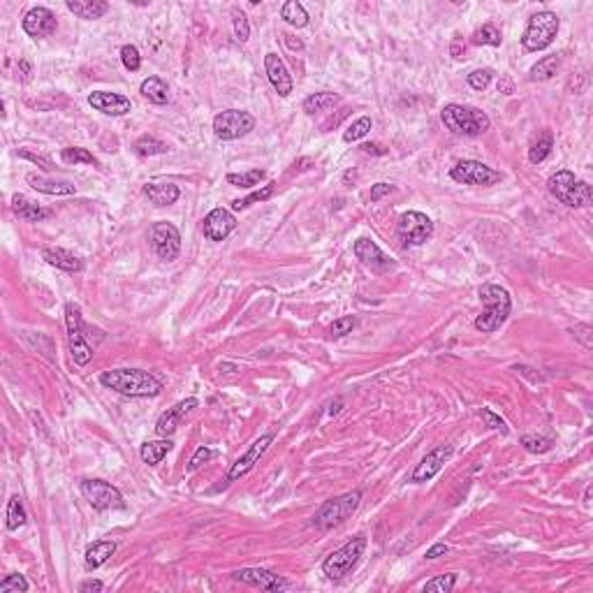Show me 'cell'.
I'll use <instances>...</instances> for the list:
<instances>
[{
	"mask_svg": "<svg viewBox=\"0 0 593 593\" xmlns=\"http://www.w3.org/2000/svg\"><path fill=\"white\" fill-rule=\"evenodd\" d=\"M100 382L116 394L130 396V399H144V396H158L162 392V380L144 369H112L100 373Z\"/></svg>",
	"mask_w": 593,
	"mask_h": 593,
	"instance_id": "6da1fadb",
	"label": "cell"
},
{
	"mask_svg": "<svg viewBox=\"0 0 593 593\" xmlns=\"http://www.w3.org/2000/svg\"><path fill=\"white\" fill-rule=\"evenodd\" d=\"M478 294H480L482 304H485V311H482V315L475 318V327L485 334L501 330V327L505 325V320H508V315H510V311H512L510 292L501 285L487 283V285L480 287Z\"/></svg>",
	"mask_w": 593,
	"mask_h": 593,
	"instance_id": "7a4b0ae2",
	"label": "cell"
},
{
	"mask_svg": "<svg viewBox=\"0 0 593 593\" xmlns=\"http://www.w3.org/2000/svg\"><path fill=\"white\" fill-rule=\"evenodd\" d=\"M441 119L445 123V128L455 135H466V137H475L487 132L491 121L489 116L478 107H468V105H445L441 112Z\"/></svg>",
	"mask_w": 593,
	"mask_h": 593,
	"instance_id": "3957f363",
	"label": "cell"
},
{
	"mask_svg": "<svg viewBox=\"0 0 593 593\" xmlns=\"http://www.w3.org/2000/svg\"><path fill=\"white\" fill-rule=\"evenodd\" d=\"M547 188L549 193L556 197L561 204L573 207V209H582L591 204V185L587 181H580L575 178L573 171L568 169H559L556 174H552L547 178Z\"/></svg>",
	"mask_w": 593,
	"mask_h": 593,
	"instance_id": "277c9868",
	"label": "cell"
},
{
	"mask_svg": "<svg viewBox=\"0 0 593 593\" xmlns=\"http://www.w3.org/2000/svg\"><path fill=\"white\" fill-rule=\"evenodd\" d=\"M360 503H362V491L360 489L348 491V494L337 496V498H330V501H325L322 505H320V510L315 512L313 526L320 528V530H330L334 526H339L357 508H360Z\"/></svg>",
	"mask_w": 593,
	"mask_h": 593,
	"instance_id": "5b68a950",
	"label": "cell"
},
{
	"mask_svg": "<svg viewBox=\"0 0 593 593\" xmlns=\"http://www.w3.org/2000/svg\"><path fill=\"white\" fill-rule=\"evenodd\" d=\"M364 549H366V535L364 533L355 535L353 540L343 545L341 549L332 552L330 556L322 561V573L334 582L343 580V577L360 563V559L364 556Z\"/></svg>",
	"mask_w": 593,
	"mask_h": 593,
	"instance_id": "8992f818",
	"label": "cell"
},
{
	"mask_svg": "<svg viewBox=\"0 0 593 593\" xmlns=\"http://www.w3.org/2000/svg\"><path fill=\"white\" fill-rule=\"evenodd\" d=\"M559 26H561L559 17L554 12H549V10L533 14V17L528 19L524 37H521V44H524V49L526 51H542V49H547V46L554 40H556Z\"/></svg>",
	"mask_w": 593,
	"mask_h": 593,
	"instance_id": "52a82bcc",
	"label": "cell"
},
{
	"mask_svg": "<svg viewBox=\"0 0 593 593\" xmlns=\"http://www.w3.org/2000/svg\"><path fill=\"white\" fill-rule=\"evenodd\" d=\"M65 327H67V343H70V355H72L74 364L86 366L93 360V346L86 339L84 330V318L82 308L77 304H65Z\"/></svg>",
	"mask_w": 593,
	"mask_h": 593,
	"instance_id": "ba28073f",
	"label": "cell"
},
{
	"mask_svg": "<svg viewBox=\"0 0 593 593\" xmlns=\"http://www.w3.org/2000/svg\"><path fill=\"white\" fill-rule=\"evenodd\" d=\"M82 496L89 501L93 510L105 512V510H121L126 508L123 494L114 485H109L105 480H82Z\"/></svg>",
	"mask_w": 593,
	"mask_h": 593,
	"instance_id": "9c48e42d",
	"label": "cell"
},
{
	"mask_svg": "<svg viewBox=\"0 0 593 593\" xmlns=\"http://www.w3.org/2000/svg\"><path fill=\"white\" fill-rule=\"evenodd\" d=\"M251 130H255V116L241 109H225L214 119V135L223 142L246 137Z\"/></svg>",
	"mask_w": 593,
	"mask_h": 593,
	"instance_id": "30bf717a",
	"label": "cell"
},
{
	"mask_svg": "<svg viewBox=\"0 0 593 593\" xmlns=\"http://www.w3.org/2000/svg\"><path fill=\"white\" fill-rule=\"evenodd\" d=\"M450 176L457 183L464 185H494L503 178V174L494 167L485 165L480 160H459L455 167L450 169Z\"/></svg>",
	"mask_w": 593,
	"mask_h": 593,
	"instance_id": "8fae6325",
	"label": "cell"
},
{
	"mask_svg": "<svg viewBox=\"0 0 593 593\" xmlns=\"http://www.w3.org/2000/svg\"><path fill=\"white\" fill-rule=\"evenodd\" d=\"M399 239L405 246H422L434 237L431 218L422 211H405L399 218Z\"/></svg>",
	"mask_w": 593,
	"mask_h": 593,
	"instance_id": "7c38bea8",
	"label": "cell"
},
{
	"mask_svg": "<svg viewBox=\"0 0 593 593\" xmlns=\"http://www.w3.org/2000/svg\"><path fill=\"white\" fill-rule=\"evenodd\" d=\"M151 244L153 251L160 260L165 262H174L178 253H181V232H178L174 225L167 221L153 223L151 228Z\"/></svg>",
	"mask_w": 593,
	"mask_h": 593,
	"instance_id": "4fadbf2b",
	"label": "cell"
},
{
	"mask_svg": "<svg viewBox=\"0 0 593 593\" xmlns=\"http://www.w3.org/2000/svg\"><path fill=\"white\" fill-rule=\"evenodd\" d=\"M353 253H355L357 260L364 264V267H369V269L373 271V274H387V271L394 269V260H392V257L382 253L376 241H371V239H366V237H362V239L355 241Z\"/></svg>",
	"mask_w": 593,
	"mask_h": 593,
	"instance_id": "5bb4252c",
	"label": "cell"
},
{
	"mask_svg": "<svg viewBox=\"0 0 593 593\" xmlns=\"http://www.w3.org/2000/svg\"><path fill=\"white\" fill-rule=\"evenodd\" d=\"M455 455V450H452V445H438V448H434L429 455L422 459V462L417 464V468L412 471L410 475V482H415V485H422V482H429L431 478H436L441 471L445 462H450V457Z\"/></svg>",
	"mask_w": 593,
	"mask_h": 593,
	"instance_id": "9a60e30c",
	"label": "cell"
},
{
	"mask_svg": "<svg viewBox=\"0 0 593 593\" xmlns=\"http://www.w3.org/2000/svg\"><path fill=\"white\" fill-rule=\"evenodd\" d=\"M271 443H274V434H264L257 441H253L251 448H248L244 455H241L237 462L232 464L230 473H228V482H237V480L244 478L246 473H251V468L257 462H260V457L264 455V452H267V448H269Z\"/></svg>",
	"mask_w": 593,
	"mask_h": 593,
	"instance_id": "2e32d148",
	"label": "cell"
},
{
	"mask_svg": "<svg viewBox=\"0 0 593 593\" xmlns=\"http://www.w3.org/2000/svg\"><path fill=\"white\" fill-rule=\"evenodd\" d=\"M232 580L251 584V587H260L262 591H283L290 587L287 580L271 571H264V568H241V571L232 573Z\"/></svg>",
	"mask_w": 593,
	"mask_h": 593,
	"instance_id": "e0dca14e",
	"label": "cell"
},
{
	"mask_svg": "<svg viewBox=\"0 0 593 593\" xmlns=\"http://www.w3.org/2000/svg\"><path fill=\"white\" fill-rule=\"evenodd\" d=\"M234 228H237V218L223 207H216L214 211H209L204 223H202V232L209 241H225L234 232Z\"/></svg>",
	"mask_w": 593,
	"mask_h": 593,
	"instance_id": "ac0fdd59",
	"label": "cell"
},
{
	"mask_svg": "<svg viewBox=\"0 0 593 593\" xmlns=\"http://www.w3.org/2000/svg\"><path fill=\"white\" fill-rule=\"evenodd\" d=\"M21 26L30 37H46V35L56 33L58 23L51 10H46V7H30V10L23 14Z\"/></svg>",
	"mask_w": 593,
	"mask_h": 593,
	"instance_id": "d6986e66",
	"label": "cell"
},
{
	"mask_svg": "<svg viewBox=\"0 0 593 593\" xmlns=\"http://www.w3.org/2000/svg\"><path fill=\"white\" fill-rule=\"evenodd\" d=\"M264 72H267L269 84L274 86V91L278 93L280 98H287V96H290L292 89H294L292 74L287 72L283 58H280L278 53H267V56H264Z\"/></svg>",
	"mask_w": 593,
	"mask_h": 593,
	"instance_id": "ffe728a7",
	"label": "cell"
},
{
	"mask_svg": "<svg viewBox=\"0 0 593 593\" xmlns=\"http://www.w3.org/2000/svg\"><path fill=\"white\" fill-rule=\"evenodd\" d=\"M200 405V401L195 399V396H190V399H183V401H178L174 408H169L167 412H162L160 419L155 422V434L162 436V438H167V436H171L178 429V424H181V419L188 415L190 410H195Z\"/></svg>",
	"mask_w": 593,
	"mask_h": 593,
	"instance_id": "44dd1931",
	"label": "cell"
},
{
	"mask_svg": "<svg viewBox=\"0 0 593 593\" xmlns=\"http://www.w3.org/2000/svg\"><path fill=\"white\" fill-rule=\"evenodd\" d=\"M89 105L96 112H103L107 116H126L130 112V100L119 93H109V91H93L89 96Z\"/></svg>",
	"mask_w": 593,
	"mask_h": 593,
	"instance_id": "7402d4cb",
	"label": "cell"
},
{
	"mask_svg": "<svg viewBox=\"0 0 593 593\" xmlns=\"http://www.w3.org/2000/svg\"><path fill=\"white\" fill-rule=\"evenodd\" d=\"M42 260L51 267H56L60 271H67V274H79L84 269L82 257H77L74 253L65 251V248H44L42 251Z\"/></svg>",
	"mask_w": 593,
	"mask_h": 593,
	"instance_id": "603a6c76",
	"label": "cell"
},
{
	"mask_svg": "<svg viewBox=\"0 0 593 593\" xmlns=\"http://www.w3.org/2000/svg\"><path fill=\"white\" fill-rule=\"evenodd\" d=\"M12 211L17 214L21 221H28V223H37V221H44V218H49L51 214L42 209L37 202L28 200L26 195H14L12 197Z\"/></svg>",
	"mask_w": 593,
	"mask_h": 593,
	"instance_id": "cb8c5ba5",
	"label": "cell"
},
{
	"mask_svg": "<svg viewBox=\"0 0 593 593\" xmlns=\"http://www.w3.org/2000/svg\"><path fill=\"white\" fill-rule=\"evenodd\" d=\"M144 195L155 207H169L181 197V190H178L174 183H146Z\"/></svg>",
	"mask_w": 593,
	"mask_h": 593,
	"instance_id": "d4e9b609",
	"label": "cell"
},
{
	"mask_svg": "<svg viewBox=\"0 0 593 593\" xmlns=\"http://www.w3.org/2000/svg\"><path fill=\"white\" fill-rule=\"evenodd\" d=\"M28 185L37 193H44V195H74L77 188L74 183L70 181H51V178H44L40 174H28L26 176Z\"/></svg>",
	"mask_w": 593,
	"mask_h": 593,
	"instance_id": "484cf974",
	"label": "cell"
},
{
	"mask_svg": "<svg viewBox=\"0 0 593 593\" xmlns=\"http://www.w3.org/2000/svg\"><path fill=\"white\" fill-rule=\"evenodd\" d=\"M114 552H116V542L96 540L93 545H89V549H86V568H89V571H98L100 566H105L107 561L114 556Z\"/></svg>",
	"mask_w": 593,
	"mask_h": 593,
	"instance_id": "4316f807",
	"label": "cell"
},
{
	"mask_svg": "<svg viewBox=\"0 0 593 593\" xmlns=\"http://www.w3.org/2000/svg\"><path fill=\"white\" fill-rule=\"evenodd\" d=\"M67 10L79 19H100L107 14L109 5L105 0H67Z\"/></svg>",
	"mask_w": 593,
	"mask_h": 593,
	"instance_id": "83f0119b",
	"label": "cell"
},
{
	"mask_svg": "<svg viewBox=\"0 0 593 593\" xmlns=\"http://www.w3.org/2000/svg\"><path fill=\"white\" fill-rule=\"evenodd\" d=\"M139 93L153 105H167L169 100V89L160 77H148V79H144L142 86H139Z\"/></svg>",
	"mask_w": 593,
	"mask_h": 593,
	"instance_id": "f1b7e54d",
	"label": "cell"
},
{
	"mask_svg": "<svg viewBox=\"0 0 593 593\" xmlns=\"http://www.w3.org/2000/svg\"><path fill=\"white\" fill-rule=\"evenodd\" d=\"M171 450V441H148L142 445V450H139V457H142V462L148 466H158L162 459L167 457V452Z\"/></svg>",
	"mask_w": 593,
	"mask_h": 593,
	"instance_id": "f546056e",
	"label": "cell"
},
{
	"mask_svg": "<svg viewBox=\"0 0 593 593\" xmlns=\"http://www.w3.org/2000/svg\"><path fill=\"white\" fill-rule=\"evenodd\" d=\"M552 148H554V137H552V132L549 130H545L540 132L533 142H530V148H528V160L533 162V165H540L542 160H547L549 158V153H552Z\"/></svg>",
	"mask_w": 593,
	"mask_h": 593,
	"instance_id": "4dcf8cb0",
	"label": "cell"
},
{
	"mask_svg": "<svg viewBox=\"0 0 593 593\" xmlns=\"http://www.w3.org/2000/svg\"><path fill=\"white\" fill-rule=\"evenodd\" d=\"M339 96L337 93H313V96H308L306 100H304V112L306 114H318V112H327V109H332L334 105H339Z\"/></svg>",
	"mask_w": 593,
	"mask_h": 593,
	"instance_id": "1f68e13d",
	"label": "cell"
},
{
	"mask_svg": "<svg viewBox=\"0 0 593 593\" xmlns=\"http://www.w3.org/2000/svg\"><path fill=\"white\" fill-rule=\"evenodd\" d=\"M280 19H285L294 28H304L308 23V12L304 10V5L296 3V0H287V3L280 7Z\"/></svg>",
	"mask_w": 593,
	"mask_h": 593,
	"instance_id": "d6a6232c",
	"label": "cell"
},
{
	"mask_svg": "<svg viewBox=\"0 0 593 593\" xmlns=\"http://www.w3.org/2000/svg\"><path fill=\"white\" fill-rule=\"evenodd\" d=\"M559 65H561L559 56H545L542 60H537V63L530 67V79L533 82H547L556 74Z\"/></svg>",
	"mask_w": 593,
	"mask_h": 593,
	"instance_id": "836d02e7",
	"label": "cell"
},
{
	"mask_svg": "<svg viewBox=\"0 0 593 593\" xmlns=\"http://www.w3.org/2000/svg\"><path fill=\"white\" fill-rule=\"evenodd\" d=\"M26 508H23V501L21 496H12L10 503H7V528L10 530H17L26 524Z\"/></svg>",
	"mask_w": 593,
	"mask_h": 593,
	"instance_id": "e575fe53",
	"label": "cell"
},
{
	"mask_svg": "<svg viewBox=\"0 0 593 593\" xmlns=\"http://www.w3.org/2000/svg\"><path fill=\"white\" fill-rule=\"evenodd\" d=\"M132 148H135V153L137 155H160V153H167V144L165 142H160V139H155L151 135H144V137H139L135 144H132Z\"/></svg>",
	"mask_w": 593,
	"mask_h": 593,
	"instance_id": "d590c367",
	"label": "cell"
},
{
	"mask_svg": "<svg viewBox=\"0 0 593 593\" xmlns=\"http://www.w3.org/2000/svg\"><path fill=\"white\" fill-rule=\"evenodd\" d=\"M60 158H63L65 165H79V162H84V165H98L96 155H93L91 151H86V148H79V146L63 148Z\"/></svg>",
	"mask_w": 593,
	"mask_h": 593,
	"instance_id": "8d00e7d4",
	"label": "cell"
},
{
	"mask_svg": "<svg viewBox=\"0 0 593 593\" xmlns=\"http://www.w3.org/2000/svg\"><path fill=\"white\" fill-rule=\"evenodd\" d=\"M501 30H498L494 23H485L482 28H478L473 33V42L475 44H487V46H501Z\"/></svg>",
	"mask_w": 593,
	"mask_h": 593,
	"instance_id": "74e56055",
	"label": "cell"
},
{
	"mask_svg": "<svg viewBox=\"0 0 593 593\" xmlns=\"http://www.w3.org/2000/svg\"><path fill=\"white\" fill-rule=\"evenodd\" d=\"M264 178V169H251L241 171V174H228V183L237 185V188H255Z\"/></svg>",
	"mask_w": 593,
	"mask_h": 593,
	"instance_id": "f35d334b",
	"label": "cell"
},
{
	"mask_svg": "<svg viewBox=\"0 0 593 593\" xmlns=\"http://www.w3.org/2000/svg\"><path fill=\"white\" fill-rule=\"evenodd\" d=\"M371 126H373V121L369 119V116H360L357 121H353V126L343 132V142L350 144V142H357V139L366 137L371 132Z\"/></svg>",
	"mask_w": 593,
	"mask_h": 593,
	"instance_id": "ab89813d",
	"label": "cell"
},
{
	"mask_svg": "<svg viewBox=\"0 0 593 593\" xmlns=\"http://www.w3.org/2000/svg\"><path fill=\"white\" fill-rule=\"evenodd\" d=\"M274 188H276V183H267L262 190H255V193L248 195V197L237 200V202H234V204H232V209H234V211H241V209H248L251 204H255V202H264V200H269L271 195H274Z\"/></svg>",
	"mask_w": 593,
	"mask_h": 593,
	"instance_id": "60d3db41",
	"label": "cell"
},
{
	"mask_svg": "<svg viewBox=\"0 0 593 593\" xmlns=\"http://www.w3.org/2000/svg\"><path fill=\"white\" fill-rule=\"evenodd\" d=\"M528 452H533V455H545V452L552 450L554 441L552 438H545V436H521L519 441Z\"/></svg>",
	"mask_w": 593,
	"mask_h": 593,
	"instance_id": "b9f144b4",
	"label": "cell"
},
{
	"mask_svg": "<svg viewBox=\"0 0 593 593\" xmlns=\"http://www.w3.org/2000/svg\"><path fill=\"white\" fill-rule=\"evenodd\" d=\"M455 584H457V573H448V575L436 577V580H429L422 589L424 591H436V593H450L452 589H455Z\"/></svg>",
	"mask_w": 593,
	"mask_h": 593,
	"instance_id": "7bdbcfd3",
	"label": "cell"
},
{
	"mask_svg": "<svg viewBox=\"0 0 593 593\" xmlns=\"http://www.w3.org/2000/svg\"><path fill=\"white\" fill-rule=\"evenodd\" d=\"M491 79H494V70H489V67L473 70V72L468 74V86H471L473 91H485L491 84Z\"/></svg>",
	"mask_w": 593,
	"mask_h": 593,
	"instance_id": "ee69618b",
	"label": "cell"
},
{
	"mask_svg": "<svg viewBox=\"0 0 593 593\" xmlns=\"http://www.w3.org/2000/svg\"><path fill=\"white\" fill-rule=\"evenodd\" d=\"M121 60H123V65H126V70H130V72H137L139 67H142V56H139V49L135 44H126L121 49Z\"/></svg>",
	"mask_w": 593,
	"mask_h": 593,
	"instance_id": "f6af8a7d",
	"label": "cell"
},
{
	"mask_svg": "<svg viewBox=\"0 0 593 593\" xmlns=\"http://www.w3.org/2000/svg\"><path fill=\"white\" fill-rule=\"evenodd\" d=\"M232 21H234V35H237L239 42H248V37H251V26H248V19L244 12L234 10L232 12Z\"/></svg>",
	"mask_w": 593,
	"mask_h": 593,
	"instance_id": "bcb514c9",
	"label": "cell"
},
{
	"mask_svg": "<svg viewBox=\"0 0 593 593\" xmlns=\"http://www.w3.org/2000/svg\"><path fill=\"white\" fill-rule=\"evenodd\" d=\"M355 325H357V320L353 315H343L339 320H334V325L330 327V334L334 339H341V337H346V334L353 332Z\"/></svg>",
	"mask_w": 593,
	"mask_h": 593,
	"instance_id": "7dc6e473",
	"label": "cell"
},
{
	"mask_svg": "<svg viewBox=\"0 0 593 593\" xmlns=\"http://www.w3.org/2000/svg\"><path fill=\"white\" fill-rule=\"evenodd\" d=\"M30 589V584L26 582V577L23 575H7L3 582H0V591L3 593H10V591H28Z\"/></svg>",
	"mask_w": 593,
	"mask_h": 593,
	"instance_id": "c3c4849f",
	"label": "cell"
},
{
	"mask_svg": "<svg viewBox=\"0 0 593 593\" xmlns=\"http://www.w3.org/2000/svg\"><path fill=\"white\" fill-rule=\"evenodd\" d=\"M214 455H216V452H214V450H209L207 445H202V448H197V452H195L193 459L188 462V473L197 471V468H202L207 462H211Z\"/></svg>",
	"mask_w": 593,
	"mask_h": 593,
	"instance_id": "681fc988",
	"label": "cell"
},
{
	"mask_svg": "<svg viewBox=\"0 0 593 593\" xmlns=\"http://www.w3.org/2000/svg\"><path fill=\"white\" fill-rule=\"evenodd\" d=\"M480 415H482V419H485V422H487V426H489V429H498V431H501V434H508V424H505L503 419L498 417L494 410L482 408Z\"/></svg>",
	"mask_w": 593,
	"mask_h": 593,
	"instance_id": "f907efd6",
	"label": "cell"
},
{
	"mask_svg": "<svg viewBox=\"0 0 593 593\" xmlns=\"http://www.w3.org/2000/svg\"><path fill=\"white\" fill-rule=\"evenodd\" d=\"M19 155H21V158L30 160V162H35V165H42V169H51L53 167L49 158H44V155H37V153H30L28 148H21Z\"/></svg>",
	"mask_w": 593,
	"mask_h": 593,
	"instance_id": "816d5d0a",
	"label": "cell"
},
{
	"mask_svg": "<svg viewBox=\"0 0 593 593\" xmlns=\"http://www.w3.org/2000/svg\"><path fill=\"white\" fill-rule=\"evenodd\" d=\"M575 339H580L584 343V348H591L593 341H591V325H577L575 327Z\"/></svg>",
	"mask_w": 593,
	"mask_h": 593,
	"instance_id": "f5cc1de1",
	"label": "cell"
},
{
	"mask_svg": "<svg viewBox=\"0 0 593 593\" xmlns=\"http://www.w3.org/2000/svg\"><path fill=\"white\" fill-rule=\"evenodd\" d=\"M389 193H394V185L392 183H376L371 188V202H378V200H382L385 197V195H389Z\"/></svg>",
	"mask_w": 593,
	"mask_h": 593,
	"instance_id": "db71d44e",
	"label": "cell"
},
{
	"mask_svg": "<svg viewBox=\"0 0 593 593\" xmlns=\"http://www.w3.org/2000/svg\"><path fill=\"white\" fill-rule=\"evenodd\" d=\"M448 552H450L448 545H445V542H436L434 547L426 549V559H438V556H445Z\"/></svg>",
	"mask_w": 593,
	"mask_h": 593,
	"instance_id": "11a10c76",
	"label": "cell"
},
{
	"mask_svg": "<svg viewBox=\"0 0 593 593\" xmlns=\"http://www.w3.org/2000/svg\"><path fill=\"white\" fill-rule=\"evenodd\" d=\"M103 589H105V584L100 582V580H86V582H82V587H79V591H82V593H89V591L100 593Z\"/></svg>",
	"mask_w": 593,
	"mask_h": 593,
	"instance_id": "9f6ffc18",
	"label": "cell"
},
{
	"mask_svg": "<svg viewBox=\"0 0 593 593\" xmlns=\"http://www.w3.org/2000/svg\"><path fill=\"white\" fill-rule=\"evenodd\" d=\"M285 37V44L290 46V49H304V42L301 40H294L292 35H283Z\"/></svg>",
	"mask_w": 593,
	"mask_h": 593,
	"instance_id": "6f0895ef",
	"label": "cell"
},
{
	"mask_svg": "<svg viewBox=\"0 0 593 593\" xmlns=\"http://www.w3.org/2000/svg\"><path fill=\"white\" fill-rule=\"evenodd\" d=\"M362 148H364L366 153H376V155H382V153H385V148H380L378 144H364Z\"/></svg>",
	"mask_w": 593,
	"mask_h": 593,
	"instance_id": "680465c9",
	"label": "cell"
},
{
	"mask_svg": "<svg viewBox=\"0 0 593 593\" xmlns=\"http://www.w3.org/2000/svg\"><path fill=\"white\" fill-rule=\"evenodd\" d=\"M498 91L512 93V82H510V79H503V82H498Z\"/></svg>",
	"mask_w": 593,
	"mask_h": 593,
	"instance_id": "91938a15",
	"label": "cell"
},
{
	"mask_svg": "<svg viewBox=\"0 0 593 593\" xmlns=\"http://www.w3.org/2000/svg\"><path fill=\"white\" fill-rule=\"evenodd\" d=\"M341 410V401H337V403H332V408H330V415H337V412Z\"/></svg>",
	"mask_w": 593,
	"mask_h": 593,
	"instance_id": "94428289",
	"label": "cell"
},
{
	"mask_svg": "<svg viewBox=\"0 0 593 593\" xmlns=\"http://www.w3.org/2000/svg\"><path fill=\"white\" fill-rule=\"evenodd\" d=\"M452 53L459 58V53H462V44H452Z\"/></svg>",
	"mask_w": 593,
	"mask_h": 593,
	"instance_id": "6125c7cd",
	"label": "cell"
}]
</instances>
